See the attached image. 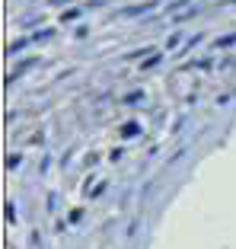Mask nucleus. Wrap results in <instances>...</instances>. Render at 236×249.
<instances>
[{"instance_id": "nucleus-6", "label": "nucleus", "mask_w": 236, "mask_h": 249, "mask_svg": "<svg viewBox=\"0 0 236 249\" xmlns=\"http://www.w3.org/2000/svg\"><path fill=\"white\" fill-rule=\"evenodd\" d=\"M233 45H236V32H227V36H217L211 48H214V52H230Z\"/></svg>"}, {"instance_id": "nucleus-22", "label": "nucleus", "mask_w": 236, "mask_h": 249, "mask_svg": "<svg viewBox=\"0 0 236 249\" xmlns=\"http://www.w3.org/2000/svg\"><path fill=\"white\" fill-rule=\"evenodd\" d=\"M29 240H32V246H35V249H45V246H42V233H38V230H32Z\"/></svg>"}, {"instance_id": "nucleus-2", "label": "nucleus", "mask_w": 236, "mask_h": 249, "mask_svg": "<svg viewBox=\"0 0 236 249\" xmlns=\"http://www.w3.org/2000/svg\"><path fill=\"white\" fill-rule=\"evenodd\" d=\"M83 13H86V7H67V10H61L58 22H61V26H70V22H77Z\"/></svg>"}, {"instance_id": "nucleus-19", "label": "nucleus", "mask_w": 236, "mask_h": 249, "mask_svg": "<svg viewBox=\"0 0 236 249\" xmlns=\"http://www.w3.org/2000/svg\"><path fill=\"white\" fill-rule=\"evenodd\" d=\"M105 189H109V185H105V182H96V189L89 192V195H86V198H99V195H102V192H105Z\"/></svg>"}, {"instance_id": "nucleus-10", "label": "nucleus", "mask_w": 236, "mask_h": 249, "mask_svg": "<svg viewBox=\"0 0 236 249\" xmlns=\"http://www.w3.org/2000/svg\"><path fill=\"white\" fill-rule=\"evenodd\" d=\"M121 103H125V106H144V103H147V93H144V89H131Z\"/></svg>"}, {"instance_id": "nucleus-14", "label": "nucleus", "mask_w": 236, "mask_h": 249, "mask_svg": "<svg viewBox=\"0 0 236 249\" xmlns=\"http://www.w3.org/2000/svg\"><path fill=\"white\" fill-rule=\"evenodd\" d=\"M150 54H153V48H150V45H144V48H134V52H128V61H144V58H150Z\"/></svg>"}, {"instance_id": "nucleus-12", "label": "nucleus", "mask_w": 236, "mask_h": 249, "mask_svg": "<svg viewBox=\"0 0 236 249\" xmlns=\"http://www.w3.org/2000/svg\"><path fill=\"white\" fill-rule=\"evenodd\" d=\"M201 42H204V32H195V36H188V38H185V45L179 48V52H182V54H188L192 48H198Z\"/></svg>"}, {"instance_id": "nucleus-11", "label": "nucleus", "mask_w": 236, "mask_h": 249, "mask_svg": "<svg viewBox=\"0 0 236 249\" xmlns=\"http://www.w3.org/2000/svg\"><path fill=\"white\" fill-rule=\"evenodd\" d=\"M48 38H54V29H51V26H42V29L32 32V45H42V42H48Z\"/></svg>"}, {"instance_id": "nucleus-4", "label": "nucleus", "mask_w": 236, "mask_h": 249, "mask_svg": "<svg viewBox=\"0 0 236 249\" xmlns=\"http://www.w3.org/2000/svg\"><path fill=\"white\" fill-rule=\"evenodd\" d=\"M140 131H144V128H140V122H125L121 128H118V138H121V141H131V138H140Z\"/></svg>"}, {"instance_id": "nucleus-17", "label": "nucleus", "mask_w": 236, "mask_h": 249, "mask_svg": "<svg viewBox=\"0 0 236 249\" xmlns=\"http://www.w3.org/2000/svg\"><path fill=\"white\" fill-rule=\"evenodd\" d=\"M192 0H172L169 7H166V13H176V10H182V7H188Z\"/></svg>"}, {"instance_id": "nucleus-3", "label": "nucleus", "mask_w": 236, "mask_h": 249, "mask_svg": "<svg viewBox=\"0 0 236 249\" xmlns=\"http://www.w3.org/2000/svg\"><path fill=\"white\" fill-rule=\"evenodd\" d=\"M29 67H38V58H26V61H19V64H16V71L7 77V87H10V83H16V80H19V77H22L26 71H29Z\"/></svg>"}, {"instance_id": "nucleus-15", "label": "nucleus", "mask_w": 236, "mask_h": 249, "mask_svg": "<svg viewBox=\"0 0 236 249\" xmlns=\"http://www.w3.org/2000/svg\"><path fill=\"white\" fill-rule=\"evenodd\" d=\"M19 166H22V157H19V154H10V157H7V169H10V173H16Z\"/></svg>"}, {"instance_id": "nucleus-9", "label": "nucleus", "mask_w": 236, "mask_h": 249, "mask_svg": "<svg viewBox=\"0 0 236 249\" xmlns=\"http://www.w3.org/2000/svg\"><path fill=\"white\" fill-rule=\"evenodd\" d=\"M198 13H201V7H188V10H182V13H176V16H172V26H182V22L195 19Z\"/></svg>"}, {"instance_id": "nucleus-16", "label": "nucleus", "mask_w": 236, "mask_h": 249, "mask_svg": "<svg viewBox=\"0 0 236 249\" xmlns=\"http://www.w3.org/2000/svg\"><path fill=\"white\" fill-rule=\"evenodd\" d=\"M195 71H214V58H201V61H195Z\"/></svg>"}, {"instance_id": "nucleus-20", "label": "nucleus", "mask_w": 236, "mask_h": 249, "mask_svg": "<svg viewBox=\"0 0 236 249\" xmlns=\"http://www.w3.org/2000/svg\"><path fill=\"white\" fill-rule=\"evenodd\" d=\"M233 96H236V93H233V89H230V93H220V96H217V106H227V103H230V99H233Z\"/></svg>"}, {"instance_id": "nucleus-5", "label": "nucleus", "mask_w": 236, "mask_h": 249, "mask_svg": "<svg viewBox=\"0 0 236 249\" xmlns=\"http://www.w3.org/2000/svg\"><path fill=\"white\" fill-rule=\"evenodd\" d=\"M29 45H32V36H22V38H16V42L7 45V54H10V58H16V54H22Z\"/></svg>"}, {"instance_id": "nucleus-1", "label": "nucleus", "mask_w": 236, "mask_h": 249, "mask_svg": "<svg viewBox=\"0 0 236 249\" xmlns=\"http://www.w3.org/2000/svg\"><path fill=\"white\" fill-rule=\"evenodd\" d=\"M153 10H160V0H144V3H131V7H121L115 16H118V19H137V16L153 13Z\"/></svg>"}, {"instance_id": "nucleus-21", "label": "nucleus", "mask_w": 236, "mask_h": 249, "mask_svg": "<svg viewBox=\"0 0 236 249\" xmlns=\"http://www.w3.org/2000/svg\"><path fill=\"white\" fill-rule=\"evenodd\" d=\"M74 36H77V38H86V36H89V26H86V22H83V26H77Z\"/></svg>"}, {"instance_id": "nucleus-7", "label": "nucleus", "mask_w": 236, "mask_h": 249, "mask_svg": "<svg viewBox=\"0 0 236 249\" xmlns=\"http://www.w3.org/2000/svg\"><path fill=\"white\" fill-rule=\"evenodd\" d=\"M163 58H166V52H153L150 58H144V61L137 64V71H153V67L163 64Z\"/></svg>"}, {"instance_id": "nucleus-8", "label": "nucleus", "mask_w": 236, "mask_h": 249, "mask_svg": "<svg viewBox=\"0 0 236 249\" xmlns=\"http://www.w3.org/2000/svg\"><path fill=\"white\" fill-rule=\"evenodd\" d=\"M182 45H185V36H182V32L176 29V32H172L169 38H166V45H163V52H166V54H169V52H179Z\"/></svg>"}, {"instance_id": "nucleus-24", "label": "nucleus", "mask_w": 236, "mask_h": 249, "mask_svg": "<svg viewBox=\"0 0 236 249\" xmlns=\"http://www.w3.org/2000/svg\"><path fill=\"white\" fill-rule=\"evenodd\" d=\"M42 141H45V134L38 131V134H32V138H29V144H32V147H42Z\"/></svg>"}, {"instance_id": "nucleus-23", "label": "nucleus", "mask_w": 236, "mask_h": 249, "mask_svg": "<svg viewBox=\"0 0 236 249\" xmlns=\"http://www.w3.org/2000/svg\"><path fill=\"white\" fill-rule=\"evenodd\" d=\"M38 173H42V176H48V173H51V157H45V160H42V169H38Z\"/></svg>"}, {"instance_id": "nucleus-13", "label": "nucleus", "mask_w": 236, "mask_h": 249, "mask_svg": "<svg viewBox=\"0 0 236 249\" xmlns=\"http://www.w3.org/2000/svg\"><path fill=\"white\" fill-rule=\"evenodd\" d=\"M42 22H45V16H26V19H19V26H22V29H35V26H38V29H42Z\"/></svg>"}, {"instance_id": "nucleus-25", "label": "nucleus", "mask_w": 236, "mask_h": 249, "mask_svg": "<svg viewBox=\"0 0 236 249\" xmlns=\"http://www.w3.org/2000/svg\"><path fill=\"white\" fill-rule=\"evenodd\" d=\"M121 157H125V150H121V147H115V150H112V154H109V160H115V163H118V160H121Z\"/></svg>"}, {"instance_id": "nucleus-18", "label": "nucleus", "mask_w": 236, "mask_h": 249, "mask_svg": "<svg viewBox=\"0 0 236 249\" xmlns=\"http://www.w3.org/2000/svg\"><path fill=\"white\" fill-rule=\"evenodd\" d=\"M3 214H7V220H10V224H16V205H13V201H7Z\"/></svg>"}, {"instance_id": "nucleus-26", "label": "nucleus", "mask_w": 236, "mask_h": 249, "mask_svg": "<svg viewBox=\"0 0 236 249\" xmlns=\"http://www.w3.org/2000/svg\"><path fill=\"white\" fill-rule=\"evenodd\" d=\"M220 7H236V0H220Z\"/></svg>"}]
</instances>
